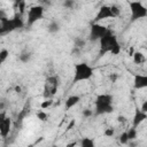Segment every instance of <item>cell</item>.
I'll return each instance as SVG.
<instances>
[{
	"instance_id": "cell-2",
	"label": "cell",
	"mask_w": 147,
	"mask_h": 147,
	"mask_svg": "<svg viewBox=\"0 0 147 147\" xmlns=\"http://www.w3.org/2000/svg\"><path fill=\"white\" fill-rule=\"evenodd\" d=\"M113 96L110 94H99L95 99V115L113 113Z\"/></svg>"
},
{
	"instance_id": "cell-3",
	"label": "cell",
	"mask_w": 147,
	"mask_h": 147,
	"mask_svg": "<svg viewBox=\"0 0 147 147\" xmlns=\"http://www.w3.org/2000/svg\"><path fill=\"white\" fill-rule=\"evenodd\" d=\"M93 68L86 63V62H80L75 64V72H74V83H79L83 80H88L93 76Z\"/></svg>"
},
{
	"instance_id": "cell-25",
	"label": "cell",
	"mask_w": 147,
	"mask_h": 147,
	"mask_svg": "<svg viewBox=\"0 0 147 147\" xmlns=\"http://www.w3.org/2000/svg\"><path fill=\"white\" fill-rule=\"evenodd\" d=\"M18 5V9H20V14H23L24 10H25V2L24 1H21L17 3Z\"/></svg>"
},
{
	"instance_id": "cell-18",
	"label": "cell",
	"mask_w": 147,
	"mask_h": 147,
	"mask_svg": "<svg viewBox=\"0 0 147 147\" xmlns=\"http://www.w3.org/2000/svg\"><path fill=\"white\" fill-rule=\"evenodd\" d=\"M74 44H75V48H77V49H80V48H83V47L85 46L86 41H85L83 38H79V37H77V38H75V40H74Z\"/></svg>"
},
{
	"instance_id": "cell-6",
	"label": "cell",
	"mask_w": 147,
	"mask_h": 147,
	"mask_svg": "<svg viewBox=\"0 0 147 147\" xmlns=\"http://www.w3.org/2000/svg\"><path fill=\"white\" fill-rule=\"evenodd\" d=\"M44 6L41 5H37V6H32L29 11H28V18H26V23L28 25H32L34 24L37 21L41 20L44 16Z\"/></svg>"
},
{
	"instance_id": "cell-28",
	"label": "cell",
	"mask_w": 147,
	"mask_h": 147,
	"mask_svg": "<svg viewBox=\"0 0 147 147\" xmlns=\"http://www.w3.org/2000/svg\"><path fill=\"white\" fill-rule=\"evenodd\" d=\"M140 110L147 114V101H144V102H142V106H141V109H140Z\"/></svg>"
},
{
	"instance_id": "cell-33",
	"label": "cell",
	"mask_w": 147,
	"mask_h": 147,
	"mask_svg": "<svg viewBox=\"0 0 147 147\" xmlns=\"http://www.w3.org/2000/svg\"><path fill=\"white\" fill-rule=\"evenodd\" d=\"M75 146H76V141L70 142V144H68V145H67V147H75Z\"/></svg>"
},
{
	"instance_id": "cell-1",
	"label": "cell",
	"mask_w": 147,
	"mask_h": 147,
	"mask_svg": "<svg viewBox=\"0 0 147 147\" xmlns=\"http://www.w3.org/2000/svg\"><path fill=\"white\" fill-rule=\"evenodd\" d=\"M100 41V55L102 56L103 54L110 52L113 55H117L121 52V45L116 38V36L113 33L111 30L107 29L106 33L103 34V37L99 40Z\"/></svg>"
},
{
	"instance_id": "cell-4",
	"label": "cell",
	"mask_w": 147,
	"mask_h": 147,
	"mask_svg": "<svg viewBox=\"0 0 147 147\" xmlns=\"http://www.w3.org/2000/svg\"><path fill=\"white\" fill-rule=\"evenodd\" d=\"M131 8V21H138L140 18H145L147 16V8L144 6L141 1H132L130 2Z\"/></svg>"
},
{
	"instance_id": "cell-16",
	"label": "cell",
	"mask_w": 147,
	"mask_h": 147,
	"mask_svg": "<svg viewBox=\"0 0 147 147\" xmlns=\"http://www.w3.org/2000/svg\"><path fill=\"white\" fill-rule=\"evenodd\" d=\"M18 60H20L22 63H28V62L31 60V53L28 52V51L22 52V53L20 54V56H18Z\"/></svg>"
},
{
	"instance_id": "cell-23",
	"label": "cell",
	"mask_w": 147,
	"mask_h": 147,
	"mask_svg": "<svg viewBox=\"0 0 147 147\" xmlns=\"http://www.w3.org/2000/svg\"><path fill=\"white\" fill-rule=\"evenodd\" d=\"M119 142L123 144V145H125V144L129 142V139H127V136H126V131L121 134V137H119Z\"/></svg>"
},
{
	"instance_id": "cell-24",
	"label": "cell",
	"mask_w": 147,
	"mask_h": 147,
	"mask_svg": "<svg viewBox=\"0 0 147 147\" xmlns=\"http://www.w3.org/2000/svg\"><path fill=\"white\" fill-rule=\"evenodd\" d=\"M114 134H115V129H113V127L106 129V131H105V136L106 137H113Z\"/></svg>"
},
{
	"instance_id": "cell-35",
	"label": "cell",
	"mask_w": 147,
	"mask_h": 147,
	"mask_svg": "<svg viewBox=\"0 0 147 147\" xmlns=\"http://www.w3.org/2000/svg\"><path fill=\"white\" fill-rule=\"evenodd\" d=\"M133 53H134V49L131 47V48H130V52H129V55H130V56H132V55H133Z\"/></svg>"
},
{
	"instance_id": "cell-32",
	"label": "cell",
	"mask_w": 147,
	"mask_h": 147,
	"mask_svg": "<svg viewBox=\"0 0 147 147\" xmlns=\"http://www.w3.org/2000/svg\"><path fill=\"white\" fill-rule=\"evenodd\" d=\"M5 102L3 101H0V110H3V108H5Z\"/></svg>"
},
{
	"instance_id": "cell-27",
	"label": "cell",
	"mask_w": 147,
	"mask_h": 147,
	"mask_svg": "<svg viewBox=\"0 0 147 147\" xmlns=\"http://www.w3.org/2000/svg\"><path fill=\"white\" fill-rule=\"evenodd\" d=\"M83 116L84 117H91L92 116V110L91 109H85V110H83Z\"/></svg>"
},
{
	"instance_id": "cell-19",
	"label": "cell",
	"mask_w": 147,
	"mask_h": 147,
	"mask_svg": "<svg viewBox=\"0 0 147 147\" xmlns=\"http://www.w3.org/2000/svg\"><path fill=\"white\" fill-rule=\"evenodd\" d=\"M126 136H127V139H129V141H131V140H134L136 138H137V129L136 127H131L129 131H126Z\"/></svg>"
},
{
	"instance_id": "cell-15",
	"label": "cell",
	"mask_w": 147,
	"mask_h": 147,
	"mask_svg": "<svg viewBox=\"0 0 147 147\" xmlns=\"http://www.w3.org/2000/svg\"><path fill=\"white\" fill-rule=\"evenodd\" d=\"M47 30H48L49 33H56V32H59V31H60V24H59V22L52 21V22L48 24Z\"/></svg>"
},
{
	"instance_id": "cell-20",
	"label": "cell",
	"mask_w": 147,
	"mask_h": 147,
	"mask_svg": "<svg viewBox=\"0 0 147 147\" xmlns=\"http://www.w3.org/2000/svg\"><path fill=\"white\" fill-rule=\"evenodd\" d=\"M8 55H9L8 49L3 48V49H1V51H0V64H2V63L8 59Z\"/></svg>"
},
{
	"instance_id": "cell-7",
	"label": "cell",
	"mask_w": 147,
	"mask_h": 147,
	"mask_svg": "<svg viewBox=\"0 0 147 147\" xmlns=\"http://www.w3.org/2000/svg\"><path fill=\"white\" fill-rule=\"evenodd\" d=\"M2 22V30L5 31H8V30H14V29H17V28H22L23 26V21L21 18V15L16 14L13 18L8 20L7 17L1 20Z\"/></svg>"
},
{
	"instance_id": "cell-13",
	"label": "cell",
	"mask_w": 147,
	"mask_h": 147,
	"mask_svg": "<svg viewBox=\"0 0 147 147\" xmlns=\"http://www.w3.org/2000/svg\"><path fill=\"white\" fill-rule=\"evenodd\" d=\"M80 101V96H78V95H70L67 100H65V108L69 110V109H71V108H74L76 105H78V102Z\"/></svg>"
},
{
	"instance_id": "cell-17",
	"label": "cell",
	"mask_w": 147,
	"mask_h": 147,
	"mask_svg": "<svg viewBox=\"0 0 147 147\" xmlns=\"http://www.w3.org/2000/svg\"><path fill=\"white\" fill-rule=\"evenodd\" d=\"M80 147H95V142L91 138H83L80 141Z\"/></svg>"
},
{
	"instance_id": "cell-11",
	"label": "cell",
	"mask_w": 147,
	"mask_h": 147,
	"mask_svg": "<svg viewBox=\"0 0 147 147\" xmlns=\"http://www.w3.org/2000/svg\"><path fill=\"white\" fill-rule=\"evenodd\" d=\"M146 118H147V114L144 113V111H141L140 109H137V110H136V114H134V116H133V121H132L133 127L139 126Z\"/></svg>"
},
{
	"instance_id": "cell-9",
	"label": "cell",
	"mask_w": 147,
	"mask_h": 147,
	"mask_svg": "<svg viewBox=\"0 0 147 147\" xmlns=\"http://www.w3.org/2000/svg\"><path fill=\"white\" fill-rule=\"evenodd\" d=\"M115 15L113 14L111 9H110V6H101L98 10V14L95 16V22L94 23H98L99 21L101 20H106V18H114Z\"/></svg>"
},
{
	"instance_id": "cell-22",
	"label": "cell",
	"mask_w": 147,
	"mask_h": 147,
	"mask_svg": "<svg viewBox=\"0 0 147 147\" xmlns=\"http://www.w3.org/2000/svg\"><path fill=\"white\" fill-rule=\"evenodd\" d=\"M52 105H53V100H52V99H47V100H45V101H42V102H41L40 108L44 110V109H47L48 107H51Z\"/></svg>"
},
{
	"instance_id": "cell-29",
	"label": "cell",
	"mask_w": 147,
	"mask_h": 147,
	"mask_svg": "<svg viewBox=\"0 0 147 147\" xmlns=\"http://www.w3.org/2000/svg\"><path fill=\"white\" fill-rule=\"evenodd\" d=\"M75 124H76V121H75V119H71V121H70V123H69V125L67 126V131L71 130V127H72V126H75Z\"/></svg>"
},
{
	"instance_id": "cell-10",
	"label": "cell",
	"mask_w": 147,
	"mask_h": 147,
	"mask_svg": "<svg viewBox=\"0 0 147 147\" xmlns=\"http://www.w3.org/2000/svg\"><path fill=\"white\" fill-rule=\"evenodd\" d=\"M133 86L136 90H141L147 87V76L146 75H136L133 80Z\"/></svg>"
},
{
	"instance_id": "cell-8",
	"label": "cell",
	"mask_w": 147,
	"mask_h": 147,
	"mask_svg": "<svg viewBox=\"0 0 147 147\" xmlns=\"http://www.w3.org/2000/svg\"><path fill=\"white\" fill-rule=\"evenodd\" d=\"M107 28L100 23H93L91 25V30H90V40L95 41V40H100L103 34L106 33Z\"/></svg>"
},
{
	"instance_id": "cell-12",
	"label": "cell",
	"mask_w": 147,
	"mask_h": 147,
	"mask_svg": "<svg viewBox=\"0 0 147 147\" xmlns=\"http://www.w3.org/2000/svg\"><path fill=\"white\" fill-rule=\"evenodd\" d=\"M10 127H11V119L9 117H6L5 121L2 122L1 126H0V134H1V137L6 138L9 134V132H10Z\"/></svg>"
},
{
	"instance_id": "cell-36",
	"label": "cell",
	"mask_w": 147,
	"mask_h": 147,
	"mask_svg": "<svg viewBox=\"0 0 147 147\" xmlns=\"http://www.w3.org/2000/svg\"><path fill=\"white\" fill-rule=\"evenodd\" d=\"M15 91H16V93H20V92H21V87H20V86H16V87H15Z\"/></svg>"
},
{
	"instance_id": "cell-14",
	"label": "cell",
	"mask_w": 147,
	"mask_h": 147,
	"mask_svg": "<svg viewBox=\"0 0 147 147\" xmlns=\"http://www.w3.org/2000/svg\"><path fill=\"white\" fill-rule=\"evenodd\" d=\"M132 57H133L134 63H137V64L144 63V62L146 61V57H145V55H144L141 52H134L133 55H132Z\"/></svg>"
},
{
	"instance_id": "cell-5",
	"label": "cell",
	"mask_w": 147,
	"mask_h": 147,
	"mask_svg": "<svg viewBox=\"0 0 147 147\" xmlns=\"http://www.w3.org/2000/svg\"><path fill=\"white\" fill-rule=\"evenodd\" d=\"M59 84H60V80H59V77L57 76H49L46 79V83H45L44 96L46 99H51V96H53L56 93L57 87H59Z\"/></svg>"
},
{
	"instance_id": "cell-34",
	"label": "cell",
	"mask_w": 147,
	"mask_h": 147,
	"mask_svg": "<svg viewBox=\"0 0 147 147\" xmlns=\"http://www.w3.org/2000/svg\"><path fill=\"white\" fill-rule=\"evenodd\" d=\"M118 121H119V122H122V123H124V122H125V117L119 116V117H118Z\"/></svg>"
},
{
	"instance_id": "cell-26",
	"label": "cell",
	"mask_w": 147,
	"mask_h": 147,
	"mask_svg": "<svg viewBox=\"0 0 147 147\" xmlns=\"http://www.w3.org/2000/svg\"><path fill=\"white\" fill-rule=\"evenodd\" d=\"M74 5H75V2H74L72 0H67V1H64V2H63V6H64V7H67V8H72V7H74Z\"/></svg>"
},
{
	"instance_id": "cell-31",
	"label": "cell",
	"mask_w": 147,
	"mask_h": 147,
	"mask_svg": "<svg viewBox=\"0 0 147 147\" xmlns=\"http://www.w3.org/2000/svg\"><path fill=\"white\" fill-rule=\"evenodd\" d=\"M116 78H117V75H110V76H109V79H111L113 82H115Z\"/></svg>"
},
{
	"instance_id": "cell-21",
	"label": "cell",
	"mask_w": 147,
	"mask_h": 147,
	"mask_svg": "<svg viewBox=\"0 0 147 147\" xmlns=\"http://www.w3.org/2000/svg\"><path fill=\"white\" fill-rule=\"evenodd\" d=\"M37 117H38V119H39V121L45 122V121H47V119H48V114H47L46 111H44V110H40V111H38V113H37Z\"/></svg>"
},
{
	"instance_id": "cell-30",
	"label": "cell",
	"mask_w": 147,
	"mask_h": 147,
	"mask_svg": "<svg viewBox=\"0 0 147 147\" xmlns=\"http://www.w3.org/2000/svg\"><path fill=\"white\" fill-rule=\"evenodd\" d=\"M7 116H6V114L2 111V113H0V126H1V124H2V122L5 121V118H6Z\"/></svg>"
}]
</instances>
